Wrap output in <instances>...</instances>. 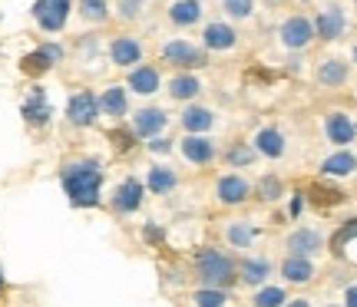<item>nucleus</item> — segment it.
<instances>
[{
	"instance_id": "nucleus-22",
	"label": "nucleus",
	"mask_w": 357,
	"mask_h": 307,
	"mask_svg": "<svg viewBox=\"0 0 357 307\" xmlns=\"http://www.w3.org/2000/svg\"><path fill=\"white\" fill-rule=\"evenodd\" d=\"M252 145H255V152L261 155V159H281V155L288 152V139H284V132L275 126H261L255 132V139H252Z\"/></svg>"
},
{
	"instance_id": "nucleus-33",
	"label": "nucleus",
	"mask_w": 357,
	"mask_h": 307,
	"mask_svg": "<svg viewBox=\"0 0 357 307\" xmlns=\"http://www.w3.org/2000/svg\"><path fill=\"white\" fill-rule=\"evenodd\" d=\"M222 13L231 24H248V20H255L258 0H222Z\"/></svg>"
},
{
	"instance_id": "nucleus-38",
	"label": "nucleus",
	"mask_w": 357,
	"mask_h": 307,
	"mask_svg": "<svg viewBox=\"0 0 357 307\" xmlns=\"http://www.w3.org/2000/svg\"><path fill=\"white\" fill-rule=\"evenodd\" d=\"M354 242H357V218H351V221H344V228L334 235V242H331L334 255L344 258V255H347V248H351Z\"/></svg>"
},
{
	"instance_id": "nucleus-8",
	"label": "nucleus",
	"mask_w": 357,
	"mask_h": 307,
	"mask_svg": "<svg viewBox=\"0 0 357 307\" xmlns=\"http://www.w3.org/2000/svg\"><path fill=\"white\" fill-rule=\"evenodd\" d=\"M166 126H169V113L166 109H159V106H139L136 113L129 116V129H132V136L142 139V142L162 136Z\"/></svg>"
},
{
	"instance_id": "nucleus-3",
	"label": "nucleus",
	"mask_w": 357,
	"mask_h": 307,
	"mask_svg": "<svg viewBox=\"0 0 357 307\" xmlns=\"http://www.w3.org/2000/svg\"><path fill=\"white\" fill-rule=\"evenodd\" d=\"M159 60L166 66H172L176 73H195L208 66V53L202 50V43H192L185 37H169L159 47Z\"/></svg>"
},
{
	"instance_id": "nucleus-40",
	"label": "nucleus",
	"mask_w": 357,
	"mask_h": 307,
	"mask_svg": "<svg viewBox=\"0 0 357 307\" xmlns=\"http://www.w3.org/2000/svg\"><path fill=\"white\" fill-rule=\"evenodd\" d=\"M146 149H149V152H155V155H169L176 145H172V139H166V136H155V139L146 142Z\"/></svg>"
},
{
	"instance_id": "nucleus-14",
	"label": "nucleus",
	"mask_w": 357,
	"mask_h": 307,
	"mask_svg": "<svg viewBox=\"0 0 357 307\" xmlns=\"http://www.w3.org/2000/svg\"><path fill=\"white\" fill-rule=\"evenodd\" d=\"M126 90L136 93V96H155L162 90V70L155 63H139L136 70H129Z\"/></svg>"
},
{
	"instance_id": "nucleus-43",
	"label": "nucleus",
	"mask_w": 357,
	"mask_h": 307,
	"mask_svg": "<svg viewBox=\"0 0 357 307\" xmlns=\"http://www.w3.org/2000/svg\"><path fill=\"white\" fill-rule=\"evenodd\" d=\"M3 288H7V278H3V268H0V294H3Z\"/></svg>"
},
{
	"instance_id": "nucleus-5",
	"label": "nucleus",
	"mask_w": 357,
	"mask_h": 307,
	"mask_svg": "<svg viewBox=\"0 0 357 307\" xmlns=\"http://www.w3.org/2000/svg\"><path fill=\"white\" fill-rule=\"evenodd\" d=\"M106 56L116 70H136L139 63H146V43L136 33H119L106 43Z\"/></svg>"
},
{
	"instance_id": "nucleus-12",
	"label": "nucleus",
	"mask_w": 357,
	"mask_h": 307,
	"mask_svg": "<svg viewBox=\"0 0 357 307\" xmlns=\"http://www.w3.org/2000/svg\"><path fill=\"white\" fill-rule=\"evenodd\" d=\"M178 152L182 159L195 168H208L215 166L218 159V142L212 136H185V139H178Z\"/></svg>"
},
{
	"instance_id": "nucleus-13",
	"label": "nucleus",
	"mask_w": 357,
	"mask_h": 307,
	"mask_svg": "<svg viewBox=\"0 0 357 307\" xmlns=\"http://www.w3.org/2000/svg\"><path fill=\"white\" fill-rule=\"evenodd\" d=\"M252 182L238 175V172H225V175H218L215 182V198L218 205H229V208H238V205L252 202Z\"/></svg>"
},
{
	"instance_id": "nucleus-26",
	"label": "nucleus",
	"mask_w": 357,
	"mask_h": 307,
	"mask_svg": "<svg viewBox=\"0 0 357 307\" xmlns=\"http://www.w3.org/2000/svg\"><path fill=\"white\" fill-rule=\"evenodd\" d=\"M357 172V155L341 149V152L328 155L324 162H321V175L324 179H347V175H354Z\"/></svg>"
},
{
	"instance_id": "nucleus-44",
	"label": "nucleus",
	"mask_w": 357,
	"mask_h": 307,
	"mask_svg": "<svg viewBox=\"0 0 357 307\" xmlns=\"http://www.w3.org/2000/svg\"><path fill=\"white\" fill-rule=\"evenodd\" d=\"M354 63H357V47H354Z\"/></svg>"
},
{
	"instance_id": "nucleus-31",
	"label": "nucleus",
	"mask_w": 357,
	"mask_h": 307,
	"mask_svg": "<svg viewBox=\"0 0 357 307\" xmlns=\"http://www.w3.org/2000/svg\"><path fill=\"white\" fill-rule=\"evenodd\" d=\"M146 13H149V0H113V17L119 24H139L146 20Z\"/></svg>"
},
{
	"instance_id": "nucleus-9",
	"label": "nucleus",
	"mask_w": 357,
	"mask_h": 307,
	"mask_svg": "<svg viewBox=\"0 0 357 307\" xmlns=\"http://www.w3.org/2000/svg\"><path fill=\"white\" fill-rule=\"evenodd\" d=\"M142 202H146V185L136 175H126L113 189V195H109V208H113L116 215H132V212L142 208Z\"/></svg>"
},
{
	"instance_id": "nucleus-25",
	"label": "nucleus",
	"mask_w": 357,
	"mask_h": 307,
	"mask_svg": "<svg viewBox=\"0 0 357 307\" xmlns=\"http://www.w3.org/2000/svg\"><path fill=\"white\" fill-rule=\"evenodd\" d=\"M146 192H153V195H169V192H176V185H178V172L172 166H162V162H155V166H149V172H146Z\"/></svg>"
},
{
	"instance_id": "nucleus-29",
	"label": "nucleus",
	"mask_w": 357,
	"mask_h": 307,
	"mask_svg": "<svg viewBox=\"0 0 357 307\" xmlns=\"http://www.w3.org/2000/svg\"><path fill=\"white\" fill-rule=\"evenodd\" d=\"M347 77H351V70H347L344 60H337V56H328V60H321L318 66V83L321 86H331V90H337V86H344Z\"/></svg>"
},
{
	"instance_id": "nucleus-27",
	"label": "nucleus",
	"mask_w": 357,
	"mask_h": 307,
	"mask_svg": "<svg viewBox=\"0 0 357 307\" xmlns=\"http://www.w3.org/2000/svg\"><path fill=\"white\" fill-rule=\"evenodd\" d=\"M314 278V261L311 258H294L288 255L281 261V281L288 284H307Z\"/></svg>"
},
{
	"instance_id": "nucleus-7",
	"label": "nucleus",
	"mask_w": 357,
	"mask_h": 307,
	"mask_svg": "<svg viewBox=\"0 0 357 307\" xmlns=\"http://www.w3.org/2000/svg\"><path fill=\"white\" fill-rule=\"evenodd\" d=\"M314 40H318L314 37V20H307V17H301V13L288 17V20L278 26V43L284 47V50H291V53L307 50Z\"/></svg>"
},
{
	"instance_id": "nucleus-30",
	"label": "nucleus",
	"mask_w": 357,
	"mask_h": 307,
	"mask_svg": "<svg viewBox=\"0 0 357 307\" xmlns=\"http://www.w3.org/2000/svg\"><path fill=\"white\" fill-rule=\"evenodd\" d=\"M222 159H225V166L229 168H252L258 162V152L252 142H229L225 145V152H222Z\"/></svg>"
},
{
	"instance_id": "nucleus-16",
	"label": "nucleus",
	"mask_w": 357,
	"mask_h": 307,
	"mask_svg": "<svg viewBox=\"0 0 357 307\" xmlns=\"http://www.w3.org/2000/svg\"><path fill=\"white\" fill-rule=\"evenodd\" d=\"M218 116L215 109H208V106H185L182 109V116H178V126L185 129V136H208L212 129H215Z\"/></svg>"
},
{
	"instance_id": "nucleus-32",
	"label": "nucleus",
	"mask_w": 357,
	"mask_h": 307,
	"mask_svg": "<svg viewBox=\"0 0 357 307\" xmlns=\"http://www.w3.org/2000/svg\"><path fill=\"white\" fill-rule=\"evenodd\" d=\"M255 238H258V228L252 225V221H229V228H225V242H229V248H238V251L252 248Z\"/></svg>"
},
{
	"instance_id": "nucleus-11",
	"label": "nucleus",
	"mask_w": 357,
	"mask_h": 307,
	"mask_svg": "<svg viewBox=\"0 0 357 307\" xmlns=\"http://www.w3.org/2000/svg\"><path fill=\"white\" fill-rule=\"evenodd\" d=\"M238 30L229 24V20H212V24L202 26V50L205 53H231L238 50Z\"/></svg>"
},
{
	"instance_id": "nucleus-36",
	"label": "nucleus",
	"mask_w": 357,
	"mask_h": 307,
	"mask_svg": "<svg viewBox=\"0 0 357 307\" xmlns=\"http://www.w3.org/2000/svg\"><path fill=\"white\" fill-rule=\"evenodd\" d=\"M192 304L195 307H229V291L222 288H199L192 294Z\"/></svg>"
},
{
	"instance_id": "nucleus-46",
	"label": "nucleus",
	"mask_w": 357,
	"mask_h": 307,
	"mask_svg": "<svg viewBox=\"0 0 357 307\" xmlns=\"http://www.w3.org/2000/svg\"><path fill=\"white\" fill-rule=\"evenodd\" d=\"M328 307H341V304H328Z\"/></svg>"
},
{
	"instance_id": "nucleus-1",
	"label": "nucleus",
	"mask_w": 357,
	"mask_h": 307,
	"mask_svg": "<svg viewBox=\"0 0 357 307\" xmlns=\"http://www.w3.org/2000/svg\"><path fill=\"white\" fill-rule=\"evenodd\" d=\"M102 179H106V168L93 155L73 159L60 168V185L73 208H96L102 202Z\"/></svg>"
},
{
	"instance_id": "nucleus-4",
	"label": "nucleus",
	"mask_w": 357,
	"mask_h": 307,
	"mask_svg": "<svg viewBox=\"0 0 357 307\" xmlns=\"http://www.w3.org/2000/svg\"><path fill=\"white\" fill-rule=\"evenodd\" d=\"M73 7H77V0H33L30 17H33V24H37L40 33L56 37V33L66 30L70 17H73Z\"/></svg>"
},
{
	"instance_id": "nucleus-2",
	"label": "nucleus",
	"mask_w": 357,
	"mask_h": 307,
	"mask_svg": "<svg viewBox=\"0 0 357 307\" xmlns=\"http://www.w3.org/2000/svg\"><path fill=\"white\" fill-rule=\"evenodd\" d=\"M195 278L202 281V288H222V291H231L238 284V261L231 255H225L222 248H199L195 258Z\"/></svg>"
},
{
	"instance_id": "nucleus-37",
	"label": "nucleus",
	"mask_w": 357,
	"mask_h": 307,
	"mask_svg": "<svg viewBox=\"0 0 357 307\" xmlns=\"http://www.w3.org/2000/svg\"><path fill=\"white\" fill-rule=\"evenodd\" d=\"M307 202H314V205H341L344 202V192L341 189H328V185H321V182H314L311 189H307Z\"/></svg>"
},
{
	"instance_id": "nucleus-35",
	"label": "nucleus",
	"mask_w": 357,
	"mask_h": 307,
	"mask_svg": "<svg viewBox=\"0 0 357 307\" xmlns=\"http://www.w3.org/2000/svg\"><path fill=\"white\" fill-rule=\"evenodd\" d=\"M252 192H255L258 202H278L281 195H284V182L278 175H261V179L252 185Z\"/></svg>"
},
{
	"instance_id": "nucleus-45",
	"label": "nucleus",
	"mask_w": 357,
	"mask_h": 307,
	"mask_svg": "<svg viewBox=\"0 0 357 307\" xmlns=\"http://www.w3.org/2000/svg\"><path fill=\"white\" fill-rule=\"evenodd\" d=\"M294 3H307V0H294Z\"/></svg>"
},
{
	"instance_id": "nucleus-23",
	"label": "nucleus",
	"mask_w": 357,
	"mask_h": 307,
	"mask_svg": "<svg viewBox=\"0 0 357 307\" xmlns=\"http://www.w3.org/2000/svg\"><path fill=\"white\" fill-rule=\"evenodd\" d=\"M73 13L83 26H106L113 20V0H77Z\"/></svg>"
},
{
	"instance_id": "nucleus-15",
	"label": "nucleus",
	"mask_w": 357,
	"mask_h": 307,
	"mask_svg": "<svg viewBox=\"0 0 357 307\" xmlns=\"http://www.w3.org/2000/svg\"><path fill=\"white\" fill-rule=\"evenodd\" d=\"M284 248H288V255L294 258H314L324 248V235H321L318 228H307V225H301V228H294L288 238H284Z\"/></svg>"
},
{
	"instance_id": "nucleus-39",
	"label": "nucleus",
	"mask_w": 357,
	"mask_h": 307,
	"mask_svg": "<svg viewBox=\"0 0 357 307\" xmlns=\"http://www.w3.org/2000/svg\"><path fill=\"white\" fill-rule=\"evenodd\" d=\"M109 139H113V149H116V152H129V149L139 142L136 136H132V129H113V132H109Z\"/></svg>"
},
{
	"instance_id": "nucleus-20",
	"label": "nucleus",
	"mask_w": 357,
	"mask_h": 307,
	"mask_svg": "<svg viewBox=\"0 0 357 307\" xmlns=\"http://www.w3.org/2000/svg\"><path fill=\"white\" fill-rule=\"evenodd\" d=\"M205 17V3L202 0H172L166 3V20L178 30H185V26H199Z\"/></svg>"
},
{
	"instance_id": "nucleus-28",
	"label": "nucleus",
	"mask_w": 357,
	"mask_h": 307,
	"mask_svg": "<svg viewBox=\"0 0 357 307\" xmlns=\"http://www.w3.org/2000/svg\"><path fill=\"white\" fill-rule=\"evenodd\" d=\"M24 119H26V126H47L50 123V102H47V96H43V90H33L30 96H26L24 102Z\"/></svg>"
},
{
	"instance_id": "nucleus-34",
	"label": "nucleus",
	"mask_w": 357,
	"mask_h": 307,
	"mask_svg": "<svg viewBox=\"0 0 357 307\" xmlns=\"http://www.w3.org/2000/svg\"><path fill=\"white\" fill-rule=\"evenodd\" d=\"M284 304H288V294H284L281 284H261L252 294V307H284Z\"/></svg>"
},
{
	"instance_id": "nucleus-47",
	"label": "nucleus",
	"mask_w": 357,
	"mask_h": 307,
	"mask_svg": "<svg viewBox=\"0 0 357 307\" xmlns=\"http://www.w3.org/2000/svg\"><path fill=\"white\" fill-rule=\"evenodd\" d=\"M166 3H172V0H166Z\"/></svg>"
},
{
	"instance_id": "nucleus-6",
	"label": "nucleus",
	"mask_w": 357,
	"mask_h": 307,
	"mask_svg": "<svg viewBox=\"0 0 357 307\" xmlns=\"http://www.w3.org/2000/svg\"><path fill=\"white\" fill-rule=\"evenodd\" d=\"M66 123L73 129H93L100 123V96L93 90H77L70 100H66Z\"/></svg>"
},
{
	"instance_id": "nucleus-10",
	"label": "nucleus",
	"mask_w": 357,
	"mask_h": 307,
	"mask_svg": "<svg viewBox=\"0 0 357 307\" xmlns=\"http://www.w3.org/2000/svg\"><path fill=\"white\" fill-rule=\"evenodd\" d=\"M60 60H63V47L53 43V40H47V43H40L37 50H30L24 60H20V73L37 79V77H43V73H50Z\"/></svg>"
},
{
	"instance_id": "nucleus-19",
	"label": "nucleus",
	"mask_w": 357,
	"mask_h": 307,
	"mask_svg": "<svg viewBox=\"0 0 357 307\" xmlns=\"http://www.w3.org/2000/svg\"><path fill=\"white\" fill-rule=\"evenodd\" d=\"M324 136H328V142H331V145H337V149L351 145V142L357 139L354 119H351L347 113H341V109L328 113V116H324Z\"/></svg>"
},
{
	"instance_id": "nucleus-18",
	"label": "nucleus",
	"mask_w": 357,
	"mask_h": 307,
	"mask_svg": "<svg viewBox=\"0 0 357 307\" xmlns=\"http://www.w3.org/2000/svg\"><path fill=\"white\" fill-rule=\"evenodd\" d=\"M100 116L113 119V123H123L129 116V90L123 83H109L100 93Z\"/></svg>"
},
{
	"instance_id": "nucleus-17",
	"label": "nucleus",
	"mask_w": 357,
	"mask_h": 307,
	"mask_svg": "<svg viewBox=\"0 0 357 307\" xmlns=\"http://www.w3.org/2000/svg\"><path fill=\"white\" fill-rule=\"evenodd\" d=\"M166 93L172 102H185V106H192V102L199 100L205 93V83L195 73H172L166 83Z\"/></svg>"
},
{
	"instance_id": "nucleus-24",
	"label": "nucleus",
	"mask_w": 357,
	"mask_h": 307,
	"mask_svg": "<svg viewBox=\"0 0 357 307\" xmlns=\"http://www.w3.org/2000/svg\"><path fill=\"white\" fill-rule=\"evenodd\" d=\"M268 278H271V261L268 258H242L238 261V284H245V288H261V284H268Z\"/></svg>"
},
{
	"instance_id": "nucleus-21",
	"label": "nucleus",
	"mask_w": 357,
	"mask_h": 307,
	"mask_svg": "<svg viewBox=\"0 0 357 307\" xmlns=\"http://www.w3.org/2000/svg\"><path fill=\"white\" fill-rule=\"evenodd\" d=\"M344 30H347V13L337 3H328L318 13V20H314V37L318 40H337L344 37Z\"/></svg>"
},
{
	"instance_id": "nucleus-42",
	"label": "nucleus",
	"mask_w": 357,
	"mask_h": 307,
	"mask_svg": "<svg viewBox=\"0 0 357 307\" xmlns=\"http://www.w3.org/2000/svg\"><path fill=\"white\" fill-rule=\"evenodd\" d=\"M284 307H314V304H311L307 297H288V304Z\"/></svg>"
},
{
	"instance_id": "nucleus-41",
	"label": "nucleus",
	"mask_w": 357,
	"mask_h": 307,
	"mask_svg": "<svg viewBox=\"0 0 357 307\" xmlns=\"http://www.w3.org/2000/svg\"><path fill=\"white\" fill-rule=\"evenodd\" d=\"M344 307H357V284H351L344 291Z\"/></svg>"
}]
</instances>
